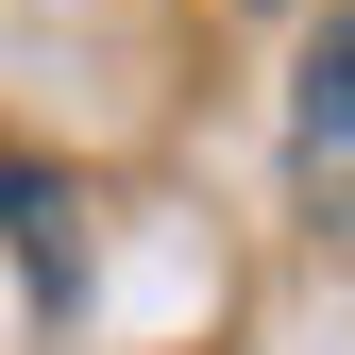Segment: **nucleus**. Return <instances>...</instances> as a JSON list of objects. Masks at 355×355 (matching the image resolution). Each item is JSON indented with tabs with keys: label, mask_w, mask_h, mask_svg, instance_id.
Masks as SVG:
<instances>
[{
	"label": "nucleus",
	"mask_w": 355,
	"mask_h": 355,
	"mask_svg": "<svg viewBox=\"0 0 355 355\" xmlns=\"http://www.w3.org/2000/svg\"><path fill=\"white\" fill-rule=\"evenodd\" d=\"M304 153H355V0L322 17V51H304Z\"/></svg>",
	"instance_id": "2"
},
{
	"label": "nucleus",
	"mask_w": 355,
	"mask_h": 355,
	"mask_svg": "<svg viewBox=\"0 0 355 355\" xmlns=\"http://www.w3.org/2000/svg\"><path fill=\"white\" fill-rule=\"evenodd\" d=\"M0 220H17L34 288H68V271H85V237H68V187H51V169H0Z\"/></svg>",
	"instance_id": "1"
}]
</instances>
